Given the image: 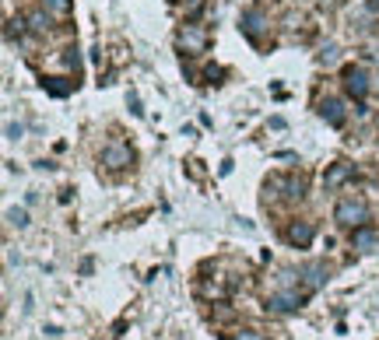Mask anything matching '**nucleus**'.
Segmentation results:
<instances>
[{"label":"nucleus","mask_w":379,"mask_h":340,"mask_svg":"<svg viewBox=\"0 0 379 340\" xmlns=\"http://www.w3.org/2000/svg\"><path fill=\"white\" fill-rule=\"evenodd\" d=\"M334 218L344 225V228H362L365 221H369V204L362 200V197H344V200H337V207H334Z\"/></svg>","instance_id":"1"},{"label":"nucleus","mask_w":379,"mask_h":340,"mask_svg":"<svg viewBox=\"0 0 379 340\" xmlns=\"http://www.w3.org/2000/svg\"><path fill=\"white\" fill-rule=\"evenodd\" d=\"M344 88H347V95H352V99H365L369 95V74L362 71V67H344Z\"/></svg>","instance_id":"2"},{"label":"nucleus","mask_w":379,"mask_h":340,"mask_svg":"<svg viewBox=\"0 0 379 340\" xmlns=\"http://www.w3.org/2000/svg\"><path fill=\"white\" fill-rule=\"evenodd\" d=\"M302 298H306V295H299V291H274V295L267 298V308H271V313H299Z\"/></svg>","instance_id":"3"},{"label":"nucleus","mask_w":379,"mask_h":340,"mask_svg":"<svg viewBox=\"0 0 379 340\" xmlns=\"http://www.w3.org/2000/svg\"><path fill=\"white\" fill-rule=\"evenodd\" d=\"M130 147H123V144H109L106 151H102V165H109V169H127L130 165Z\"/></svg>","instance_id":"4"},{"label":"nucleus","mask_w":379,"mask_h":340,"mask_svg":"<svg viewBox=\"0 0 379 340\" xmlns=\"http://www.w3.org/2000/svg\"><path fill=\"white\" fill-rule=\"evenodd\" d=\"M319 116H323L330 127H344V106H341V99H323V102H319Z\"/></svg>","instance_id":"5"},{"label":"nucleus","mask_w":379,"mask_h":340,"mask_svg":"<svg viewBox=\"0 0 379 340\" xmlns=\"http://www.w3.org/2000/svg\"><path fill=\"white\" fill-rule=\"evenodd\" d=\"M313 235H316V232H313V225H309V221L291 225V228H288V242H291V245H299V250H306V245L313 242Z\"/></svg>","instance_id":"6"},{"label":"nucleus","mask_w":379,"mask_h":340,"mask_svg":"<svg viewBox=\"0 0 379 340\" xmlns=\"http://www.w3.org/2000/svg\"><path fill=\"white\" fill-rule=\"evenodd\" d=\"M239 28H243L246 36H260V28H264V14H260V11H243Z\"/></svg>","instance_id":"7"},{"label":"nucleus","mask_w":379,"mask_h":340,"mask_svg":"<svg viewBox=\"0 0 379 340\" xmlns=\"http://www.w3.org/2000/svg\"><path fill=\"white\" fill-rule=\"evenodd\" d=\"M302 277H306V291H316L319 284L327 281V270L319 267V263H309V267L302 270Z\"/></svg>","instance_id":"8"},{"label":"nucleus","mask_w":379,"mask_h":340,"mask_svg":"<svg viewBox=\"0 0 379 340\" xmlns=\"http://www.w3.org/2000/svg\"><path fill=\"white\" fill-rule=\"evenodd\" d=\"M352 242H355V250H362V253H369V250H372V245L379 242V235H376L372 228H365V225H362V228H355V235H352Z\"/></svg>","instance_id":"9"},{"label":"nucleus","mask_w":379,"mask_h":340,"mask_svg":"<svg viewBox=\"0 0 379 340\" xmlns=\"http://www.w3.org/2000/svg\"><path fill=\"white\" fill-rule=\"evenodd\" d=\"M347 175H352V169H347L344 162H337V165H334V169H330V172L323 175V182H327V190H334V186H341V182H344Z\"/></svg>","instance_id":"10"},{"label":"nucleus","mask_w":379,"mask_h":340,"mask_svg":"<svg viewBox=\"0 0 379 340\" xmlns=\"http://www.w3.org/2000/svg\"><path fill=\"white\" fill-rule=\"evenodd\" d=\"M8 225L28 228V210H25V207H8Z\"/></svg>","instance_id":"11"},{"label":"nucleus","mask_w":379,"mask_h":340,"mask_svg":"<svg viewBox=\"0 0 379 340\" xmlns=\"http://www.w3.org/2000/svg\"><path fill=\"white\" fill-rule=\"evenodd\" d=\"M4 134H8V141H21V137H25V127H21V123H14V119H8V123H4Z\"/></svg>","instance_id":"12"},{"label":"nucleus","mask_w":379,"mask_h":340,"mask_svg":"<svg viewBox=\"0 0 379 340\" xmlns=\"http://www.w3.org/2000/svg\"><path fill=\"white\" fill-rule=\"evenodd\" d=\"M46 4V11H53V14H67L71 11V0H42Z\"/></svg>","instance_id":"13"},{"label":"nucleus","mask_w":379,"mask_h":340,"mask_svg":"<svg viewBox=\"0 0 379 340\" xmlns=\"http://www.w3.org/2000/svg\"><path fill=\"white\" fill-rule=\"evenodd\" d=\"M319 60H323V64H334V60H337V46H327L323 53H319Z\"/></svg>","instance_id":"14"},{"label":"nucleus","mask_w":379,"mask_h":340,"mask_svg":"<svg viewBox=\"0 0 379 340\" xmlns=\"http://www.w3.org/2000/svg\"><path fill=\"white\" fill-rule=\"evenodd\" d=\"M236 340H264V337H260V333H256V330H243V333H239V337H236Z\"/></svg>","instance_id":"15"},{"label":"nucleus","mask_w":379,"mask_h":340,"mask_svg":"<svg viewBox=\"0 0 379 340\" xmlns=\"http://www.w3.org/2000/svg\"><path fill=\"white\" fill-rule=\"evenodd\" d=\"M365 4H369L372 11H379V0H365Z\"/></svg>","instance_id":"16"}]
</instances>
